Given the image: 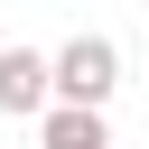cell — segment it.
<instances>
[{"mask_svg":"<svg viewBox=\"0 0 149 149\" xmlns=\"http://www.w3.org/2000/svg\"><path fill=\"white\" fill-rule=\"evenodd\" d=\"M121 93V47L112 37H65L56 56H47V102H112Z\"/></svg>","mask_w":149,"mask_h":149,"instance_id":"obj_1","label":"cell"},{"mask_svg":"<svg viewBox=\"0 0 149 149\" xmlns=\"http://www.w3.org/2000/svg\"><path fill=\"white\" fill-rule=\"evenodd\" d=\"M37 149H112L102 102H37Z\"/></svg>","mask_w":149,"mask_h":149,"instance_id":"obj_2","label":"cell"},{"mask_svg":"<svg viewBox=\"0 0 149 149\" xmlns=\"http://www.w3.org/2000/svg\"><path fill=\"white\" fill-rule=\"evenodd\" d=\"M47 102V56L37 47H0V112H37Z\"/></svg>","mask_w":149,"mask_h":149,"instance_id":"obj_3","label":"cell"}]
</instances>
